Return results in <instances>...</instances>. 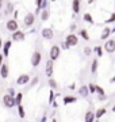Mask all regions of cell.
I'll list each match as a JSON object with an SVG mask.
<instances>
[{"label": "cell", "mask_w": 115, "mask_h": 122, "mask_svg": "<svg viewBox=\"0 0 115 122\" xmlns=\"http://www.w3.org/2000/svg\"><path fill=\"white\" fill-rule=\"evenodd\" d=\"M0 72H1V77L5 79L7 76H8V66H7V64H3V65H1Z\"/></svg>", "instance_id": "obj_19"}, {"label": "cell", "mask_w": 115, "mask_h": 122, "mask_svg": "<svg viewBox=\"0 0 115 122\" xmlns=\"http://www.w3.org/2000/svg\"><path fill=\"white\" fill-rule=\"evenodd\" d=\"M41 18H42V20H48V18H49V11H46V10H45L43 12H42V15H41Z\"/></svg>", "instance_id": "obj_29"}, {"label": "cell", "mask_w": 115, "mask_h": 122, "mask_svg": "<svg viewBox=\"0 0 115 122\" xmlns=\"http://www.w3.org/2000/svg\"><path fill=\"white\" fill-rule=\"evenodd\" d=\"M97 66H99V61L95 58V60L92 61V64H91V73L95 75L97 72Z\"/></svg>", "instance_id": "obj_15"}, {"label": "cell", "mask_w": 115, "mask_h": 122, "mask_svg": "<svg viewBox=\"0 0 115 122\" xmlns=\"http://www.w3.org/2000/svg\"><path fill=\"white\" fill-rule=\"evenodd\" d=\"M37 83H38V77H34L33 79V81H31V86H35Z\"/></svg>", "instance_id": "obj_35"}, {"label": "cell", "mask_w": 115, "mask_h": 122, "mask_svg": "<svg viewBox=\"0 0 115 122\" xmlns=\"http://www.w3.org/2000/svg\"><path fill=\"white\" fill-rule=\"evenodd\" d=\"M10 46H11V42H5V45H4V54L5 56H8V49H10Z\"/></svg>", "instance_id": "obj_27"}, {"label": "cell", "mask_w": 115, "mask_h": 122, "mask_svg": "<svg viewBox=\"0 0 115 122\" xmlns=\"http://www.w3.org/2000/svg\"><path fill=\"white\" fill-rule=\"evenodd\" d=\"M3 100H4V105L7 106V107H14V106L16 105V103H15V99H14L12 96H10V95H5Z\"/></svg>", "instance_id": "obj_7"}, {"label": "cell", "mask_w": 115, "mask_h": 122, "mask_svg": "<svg viewBox=\"0 0 115 122\" xmlns=\"http://www.w3.org/2000/svg\"><path fill=\"white\" fill-rule=\"evenodd\" d=\"M114 81H115V76H114V77H112V79L110 80V83H114Z\"/></svg>", "instance_id": "obj_38"}, {"label": "cell", "mask_w": 115, "mask_h": 122, "mask_svg": "<svg viewBox=\"0 0 115 122\" xmlns=\"http://www.w3.org/2000/svg\"><path fill=\"white\" fill-rule=\"evenodd\" d=\"M1 60H3V56L0 54V65H1Z\"/></svg>", "instance_id": "obj_39"}, {"label": "cell", "mask_w": 115, "mask_h": 122, "mask_svg": "<svg viewBox=\"0 0 115 122\" xmlns=\"http://www.w3.org/2000/svg\"><path fill=\"white\" fill-rule=\"evenodd\" d=\"M10 96H12V98H14V95H15V92H14V90H12V88H10Z\"/></svg>", "instance_id": "obj_36"}, {"label": "cell", "mask_w": 115, "mask_h": 122, "mask_svg": "<svg viewBox=\"0 0 115 122\" xmlns=\"http://www.w3.org/2000/svg\"><path fill=\"white\" fill-rule=\"evenodd\" d=\"M52 122H57V121H56V119H53V121H52Z\"/></svg>", "instance_id": "obj_42"}, {"label": "cell", "mask_w": 115, "mask_h": 122, "mask_svg": "<svg viewBox=\"0 0 115 122\" xmlns=\"http://www.w3.org/2000/svg\"><path fill=\"white\" fill-rule=\"evenodd\" d=\"M112 113H115V103H114V106H112Z\"/></svg>", "instance_id": "obj_40"}, {"label": "cell", "mask_w": 115, "mask_h": 122, "mask_svg": "<svg viewBox=\"0 0 115 122\" xmlns=\"http://www.w3.org/2000/svg\"><path fill=\"white\" fill-rule=\"evenodd\" d=\"M92 50H93V49H91V48L87 46V48H84V54H85V56H91V54H92Z\"/></svg>", "instance_id": "obj_30"}, {"label": "cell", "mask_w": 115, "mask_h": 122, "mask_svg": "<svg viewBox=\"0 0 115 122\" xmlns=\"http://www.w3.org/2000/svg\"><path fill=\"white\" fill-rule=\"evenodd\" d=\"M111 34H112V29H110V27H104L102 35H100V39H103V41H108V38H110Z\"/></svg>", "instance_id": "obj_6"}, {"label": "cell", "mask_w": 115, "mask_h": 122, "mask_svg": "<svg viewBox=\"0 0 115 122\" xmlns=\"http://www.w3.org/2000/svg\"><path fill=\"white\" fill-rule=\"evenodd\" d=\"M71 30H72V31H73V30H76V25H75V23H73V25L71 26Z\"/></svg>", "instance_id": "obj_37"}, {"label": "cell", "mask_w": 115, "mask_h": 122, "mask_svg": "<svg viewBox=\"0 0 115 122\" xmlns=\"http://www.w3.org/2000/svg\"><path fill=\"white\" fill-rule=\"evenodd\" d=\"M80 35L83 37V39H85V41H89V34L87 33V30H84V29H83V30L80 31Z\"/></svg>", "instance_id": "obj_23"}, {"label": "cell", "mask_w": 115, "mask_h": 122, "mask_svg": "<svg viewBox=\"0 0 115 122\" xmlns=\"http://www.w3.org/2000/svg\"><path fill=\"white\" fill-rule=\"evenodd\" d=\"M79 44V38H77V35L75 34H69L65 39V42L62 44V48L64 49H69L71 46H76V45Z\"/></svg>", "instance_id": "obj_1"}, {"label": "cell", "mask_w": 115, "mask_h": 122, "mask_svg": "<svg viewBox=\"0 0 115 122\" xmlns=\"http://www.w3.org/2000/svg\"><path fill=\"white\" fill-rule=\"evenodd\" d=\"M106 113H107V109H104V107H100V109H97V110H96V113H95V117H96L97 119H100V118H102Z\"/></svg>", "instance_id": "obj_14"}, {"label": "cell", "mask_w": 115, "mask_h": 122, "mask_svg": "<svg viewBox=\"0 0 115 122\" xmlns=\"http://www.w3.org/2000/svg\"><path fill=\"white\" fill-rule=\"evenodd\" d=\"M88 88H89V92H91V94H96V86H95V84L89 83L88 84Z\"/></svg>", "instance_id": "obj_25"}, {"label": "cell", "mask_w": 115, "mask_h": 122, "mask_svg": "<svg viewBox=\"0 0 115 122\" xmlns=\"http://www.w3.org/2000/svg\"><path fill=\"white\" fill-rule=\"evenodd\" d=\"M37 5H38V8H45V7L48 5V1H45V0H38V1H37Z\"/></svg>", "instance_id": "obj_24"}, {"label": "cell", "mask_w": 115, "mask_h": 122, "mask_svg": "<svg viewBox=\"0 0 115 122\" xmlns=\"http://www.w3.org/2000/svg\"><path fill=\"white\" fill-rule=\"evenodd\" d=\"M60 48H58L57 45H54V46H52V49H50V60L54 61V60H57L58 56H60Z\"/></svg>", "instance_id": "obj_3"}, {"label": "cell", "mask_w": 115, "mask_h": 122, "mask_svg": "<svg viewBox=\"0 0 115 122\" xmlns=\"http://www.w3.org/2000/svg\"><path fill=\"white\" fill-rule=\"evenodd\" d=\"M112 33H115V27H114V29H112Z\"/></svg>", "instance_id": "obj_41"}, {"label": "cell", "mask_w": 115, "mask_h": 122, "mask_svg": "<svg viewBox=\"0 0 115 122\" xmlns=\"http://www.w3.org/2000/svg\"><path fill=\"white\" fill-rule=\"evenodd\" d=\"M41 58H42V56H41L39 52H34V54H33V57H31V65L33 66H38L41 62Z\"/></svg>", "instance_id": "obj_4"}, {"label": "cell", "mask_w": 115, "mask_h": 122, "mask_svg": "<svg viewBox=\"0 0 115 122\" xmlns=\"http://www.w3.org/2000/svg\"><path fill=\"white\" fill-rule=\"evenodd\" d=\"M76 98L75 96H65V98H64V105H69V103H75L76 102Z\"/></svg>", "instance_id": "obj_20"}, {"label": "cell", "mask_w": 115, "mask_h": 122, "mask_svg": "<svg viewBox=\"0 0 115 122\" xmlns=\"http://www.w3.org/2000/svg\"><path fill=\"white\" fill-rule=\"evenodd\" d=\"M18 110H19V117L23 118V117H24V110H23V107H22L20 105L18 106Z\"/></svg>", "instance_id": "obj_31"}, {"label": "cell", "mask_w": 115, "mask_h": 122, "mask_svg": "<svg viewBox=\"0 0 115 122\" xmlns=\"http://www.w3.org/2000/svg\"><path fill=\"white\" fill-rule=\"evenodd\" d=\"M96 94L99 95V98H103V96H106L104 88H103L102 86H99V84H96Z\"/></svg>", "instance_id": "obj_18"}, {"label": "cell", "mask_w": 115, "mask_h": 122, "mask_svg": "<svg viewBox=\"0 0 115 122\" xmlns=\"http://www.w3.org/2000/svg\"><path fill=\"white\" fill-rule=\"evenodd\" d=\"M104 50H106L107 53H110V54H112V53L115 52V39H108V41H106V44H104Z\"/></svg>", "instance_id": "obj_2"}, {"label": "cell", "mask_w": 115, "mask_h": 122, "mask_svg": "<svg viewBox=\"0 0 115 122\" xmlns=\"http://www.w3.org/2000/svg\"><path fill=\"white\" fill-rule=\"evenodd\" d=\"M20 100H22V94H18V96L15 98V103L19 106V105H20Z\"/></svg>", "instance_id": "obj_32"}, {"label": "cell", "mask_w": 115, "mask_h": 122, "mask_svg": "<svg viewBox=\"0 0 115 122\" xmlns=\"http://www.w3.org/2000/svg\"><path fill=\"white\" fill-rule=\"evenodd\" d=\"M0 46H1V39H0Z\"/></svg>", "instance_id": "obj_44"}, {"label": "cell", "mask_w": 115, "mask_h": 122, "mask_svg": "<svg viewBox=\"0 0 115 122\" xmlns=\"http://www.w3.org/2000/svg\"><path fill=\"white\" fill-rule=\"evenodd\" d=\"M49 86H50L52 88H57V81L53 80V79H50V80H49Z\"/></svg>", "instance_id": "obj_28"}, {"label": "cell", "mask_w": 115, "mask_h": 122, "mask_svg": "<svg viewBox=\"0 0 115 122\" xmlns=\"http://www.w3.org/2000/svg\"><path fill=\"white\" fill-rule=\"evenodd\" d=\"M29 80H30V77H29V75H22V76H19L18 80H16V83L20 84V86H23V84L29 83Z\"/></svg>", "instance_id": "obj_11"}, {"label": "cell", "mask_w": 115, "mask_h": 122, "mask_svg": "<svg viewBox=\"0 0 115 122\" xmlns=\"http://www.w3.org/2000/svg\"><path fill=\"white\" fill-rule=\"evenodd\" d=\"M12 39H15V41H23L24 39V34H23L22 31H16V33H14L12 35Z\"/></svg>", "instance_id": "obj_13"}, {"label": "cell", "mask_w": 115, "mask_h": 122, "mask_svg": "<svg viewBox=\"0 0 115 122\" xmlns=\"http://www.w3.org/2000/svg\"><path fill=\"white\" fill-rule=\"evenodd\" d=\"M72 7H73V12L79 14V11H80V1L79 0H73V1H72Z\"/></svg>", "instance_id": "obj_17"}, {"label": "cell", "mask_w": 115, "mask_h": 122, "mask_svg": "<svg viewBox=\"0 0 115 122\" xmlns=\"http://www.w3.org/2000/svg\"><path fill=\"white\" fill-rule=\"evenodd\" d=\"M93 52L96 53L99 57L103 56V48H102V46H95V48H93Z\"/></svg>", "instance_id": "obj_22"}, {"label": "cell", "mask_w": 115, "mask_h": 122, "mask_svg": "<svg viewBox=\"0 0 115 122\" xmlns=\"http://www.w3.org/2000/svg\"><path fill=\"white\" fill-rule=\"evenodd\" d=\"M52 75H53V61L49 60L46 62V76L52 77Z\"/></svg>", "instance_id": "obj_9"}, {"label": "cell", "mask_w": 115, "mask_h": 122, "mask_svg": "<svg viewBox=\"0 0 115 122\" xmlns=\"http://www.w3.org/2000/svg\"><path fill=\"white\" fill-rule=\"evenodd\" d=\"M79 94L81 96H84V98H87V96L91 94L89 92V88H88V86H81V87L79 88Z\"/></svg>", "instance_id": "obj_10"}, {"label": "cell", "mask_w": 115, "mask_h": 122, "mask_svg": "<svg viewBox=\"0 0 115 122\" xmlns=\"http://www.w3.org/2000/svg\"><path fill=\"white\" fill-rule=\"evenodd\" d=\"M83 19H84L85 22H88V23H91V25H93V18H92V15H91V14L85 12L84 16H83Z\"/></svg>", "instance_id": "obj_21"}, {"label": "cell", "mask_w": 115, "mask_h": 122, "mask_svg": "<svg viewBox=\"0 0 115 122\" xmlns=\"http://www.w3.org/2000/svg\"><path fill=\"white\" fill-rule=\"evenodd\" d=\"M7 29L10 31H12V33H16L18 31V22L15 20V19H11L7 22Z\"/></svg>", "instance_id": "obj_5"}, {"label": "cell", "mask_w": 115, "mask_h": 122, "mask_svg": "<svg viewBox=\"0 0 115 122\" xmlns=\"http://www.w3.org/2000/svg\"><path fill=\"white\" fill-rule=\"evenodd\" d=\"M34 23V14H27L24 18V25L26 26H31Z\"/></svg>", "instance_id": "obj_12"}, {"label": "cell", "mask_w": 115, "mask_h": 122, "mask_svg": "<svg viewBox=\"0 0 115 122\" xmlns=\"http://www.w3.org/2000/svg\"><path fill=\"white\" fill-rule=\"evenodd\" d=\"M12 10H14L12 4H11V3H8V4H7V10H5V14H10Z\"/></svg>", "instance_id": "obj_33"}, {"label": "cell", "mask_w": 115, "mask_h": 122, "mask_svg": "<svg viewBox=\"0 0 115 122\" xmlns=\"http://www.w3.org/2000/svg\"><path fill=\"white\" fill-rule=\"evenodd\" d=\"M95 113H92V111H87V114H85V122H93V119H95Z\"/></svg>", "instance_id": "obj_16"}, {"label": "cell", "mask_w": 115, "mask_h": 122, "mask_svg": "<svg viewBox=\"0 0 115 122\" xmlns=\"http://www.w3.org/2000/svg\"><path fill=\"white\" fill-rule=\"evenodd\" d=\"M115 22V12L111 14V16L108 19H106V23H114Z\"/></svg>", "instance_id": "obj_26"}, {"label": "cell", "mask_w": 115, "mask_h": 122, "mask_svg": "<svg viewBox=\"0 0 115 122\" xmlns=\"http://www.w3.org/2000/svg\"><path fill=\"white\" fill-rule=\"evenodd\" d=\"M42 37H43L45 39H52L53 38V30H52L50 27L43 29V30H42Z\"/></svg>", "instance_id": "obj_8"}, {"label": "cell", "mask_w": 115, "mask_h": 122, "mask_svg": "<svg viewBox=\"0 0 115 122\" xmlns=\"http://www.w3.org/2000/svg\"><path fill=\"white\" fill-rule=\"evenodd\" d=\"M0 8H1V1H0Z\"/></svg>", "instance_id": "obj_43"}, {"label": "cell", "mask_w": 115, "mask_h": 122, "mask_svg": "<svg viewBox=\"0 0 115 122\" xmlns=\"http://www.w3.org/2000/svg\"><path fill=\"white\" fill-rule=\"evenodd\" d=\"M53 98H54V94H53V91H50V96H49V103H52V105H53Z\"/></svg>", "instance_id": "obj_34"}]
</instances>
